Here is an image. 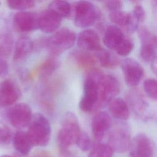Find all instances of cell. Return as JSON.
Segmentation results:
<instances>
[{
    "mask_svg": "<svg viewBox=\"0 0 157 157\" xmlns=\"http://www.w3.org/2000/svg\"><path fill=\"white\" fill-rule=\"evenodd\" d=\"M110 20L118 26L123 27L129 33H133L138 29L139 22L134 18L132 13L122 10L110 12L109 15Z\"/></svg>",
    "mask_w": 157,
    "mask_h": 157,
    "instance_id": "16",
    "label": "cell"
},
{
    "mask_svg": "<svg viewBox=\"0 0 157 157\" xmlns=\"http://www.w3.org/2000/svg\"><path fill=\"white\" fill-rule=\"evenodd\" d=\"M151 68L153 72L157 75V56L151 61Z\"/></svg>",
    "mask_w": 157,
    "mask_h": 157,
    "instance_id": "37",
    "label": "cell"
},
{
    "mask_svg": "<svg viewBox=\"0 0 157 157\" xmlns=\"http://www.w3.org/2000/svg\"><path fill=\"white\" fill-rule=\"evenodd\" d=\"M113 151L107 144L98 142L94 144L88 157H112Z\"/></svg>",
    "mask_w": 157,
    "mask_h": 157,
    "instance_id": "27",
    "label": "cell"
},
{
    "mask_svg": "<svg viewBox=\"0 0 157 157\" xmlns=\"http://www.w3.org/2000/svg\"><path fill=\"white\" fill-rule=\"evenodd\" d=\"M134 48V43L132 40L127 37L124 39L123 42L115 50L117 53L122 56L128 55Z\"/></svg>",
    "mask_w": 157,
    "mask_h": 157,
    "instance_id": "32",
    "label": "cell"
},
{
    "mask_svg": "<svg viewBox=\"0 0 157 157\" xmlns=\"http://www.w3.org/2000/svg\"><path fill=\"white\" fill-rule=\"evenodd\" d=\"M131 140L128 130L124 127H117L110 134L108 145L113 151L124 153L130 148Z\"/></svg>",
    "mask_w": 157,
    "mask_h": 157,
    "instance_id": "11",
    "label": "cell"
},
{
    "mask_svg": "<svg viewBox=\"0 0 157 157\" xmlns=\"http://www.w3.org/2000/svg\"><path fill=\"white\" fill-rule=\"evenodd\" d=\"M61 18L49 9L39 15V28L44 33H52L59 28Z\"/></svg>",
    "mask_w": 157,
    "mask_h": 157,
    "instance_id": "17",
    "label": "cell"
},
{
    "mask_svg": "<svg viewBox=\"0 0 157 157\" xmlns=\"http://www.w3.org/2000/svg\"><path fill=\"white\" fill-rule=\"evenodd\" d=\"M99 87V104L109 103L118 94L120 84L114 75L102 74L98 81Z\"/></svg>",
    "mask_w": 157,
    "mask_h": 157,
    "instance_id": "6",
    "label": "cell"
},
{
    "mask_svg": "<svg viewBox=\"0 0 157 157\" xmlns=\"http://www.w3.org/2000/svg\"><path fill=\"white\" fill-rule=\"evenodd\" d=\"M139 36L141 42L140 57L145 61L151 63L156 56L157 37L145 28H142L139 29Z\"/></svg>",
    "mask_w": 157,
    "mask_h": 157,
    "instance_id": "9",
    "label": "cell"
},
{
    "mask_svg": "<svg viewBox=\"0 0 157 157\" xmlns=\"http://www.w3.org/2000/svg\"><path fill=\"white\" fill-rule=\"evenodd\" d=\"M27 133L33 145L39 147L47 145L51 136V126L49 121L41 113L34 114Z\"/></svg>",
    "mask_w": 157,
    "mask_h": 157,
    "instance_id": "3",
    "label": "cell"
},
{
    "mask_svg": "<svg viewBox=\"0 0 157 157\" xmlns=\"http://www.w3.org/2000/svg\"><path fill=\"white\" fill-rule=\"evenodd\" d=\"M121 67L125 82L129 86H136L138 85L144 77L143 67L134 59H124L121 62Z\"/></svg>",
    "mask_w": 157,
    "mask_h": 157,
    "instance_id": "8",
    "label": "cell"
},
{
    "mask_svg": "<svg viewBox=\"0 0 157 157\" xmlns=\"http://www.w3.org/2000/svg\"><path fill=\"white\" fill-rule=\"evenodd\" d=\"M112 126V119L110 115L101 111L97 113L91 121V130L94 137L97 140H101Z\"/></svg>",
    "mask_w": 157,
    "mask_h": 157,
    "instance_id": "15",
    "label": "cell"
},
{
    "mask_svg": "<svg viewBox=\"0 0 157 157\" xmlns=\"http://www.w3.org/2000/svg\"><path fill=\"white\" fill-rule=\"evenodd\" d=\"M21 96L18 85L10 79L0 83V106L6 107L15 103Z\"/></svg>",
    "mask_w": 157,
    "mask_h": 157,
    "instance_id": "13",
    "label": "cell"
},
{
    "mask_svg": "<svg viewBox=\"0 0 157 157\" xmlns=\"http://www.w3.org/2000/svg\"><path fill=\"white\" fill-rule=\"evenodd\" d=\"M7 2L9 8L21 11L31 9L35 5V2L33 0H10Z\"/></svg>",
    "mask_w": 157,
    "mask_h": 157,
    "instance_id": "29",
    "label": "cell"
},
{
    "mask_svg": "<svg viewBox=\"0 0 157 157\" xmlns=\"http://www.w3.org/2000/svg\"><path fill=\"white\" fill-rule=\"evenodd\" d=\"M13 45V37L9 33H4L0 36V58L9 56Z\"/></svg>",
    "mask_w": 157,
    "mask_h": 157,
    "instance_id": "28",
    "label": "cell"
},
{
    "mask_svg": "<svg viewBox=\"0 0 157 157\" xmlns=\"http://www.w3.org/2000/svg\"><path fill=\"white\" fill-rule=\"evenodd\" d=\"M126 38L122 30L117 26L110 25L105 29L103 43L109 49L115 50Z\"/></svg>",
    "mask_w": 157,
    "mask_h": 157,
    "instance_id": "18",
    "label": "cell"
},
{
    "mask_svg": "<svg viewBox=\"0 0 157 157\" xmlns=\"http://www.w3.org/2000/svg\"><path fill=\"white\" fill-rule=\"evenodd\" d=\"M103 73L95 68L89 71L83 83V93L79 102V108L84 112H90L98 104V79Z\"/></svg>",
    "mask_w": 157,
    "mask_h": 157,
    "instance_id": "2",
    "label": "cell"
},
{
    "mask_svg": "<svg viewBox=\"0 0 157 157\" xmlns=\"http://www.w3.org/2000/svg\"><path fill=\"white\" fill-rule=\"evenodd\" d=\"M74 10L75 25L80 28H85L92 25L100 15L97 7L92 2L87 1H80L76 2Z\"/></svg>",
    "mask_w": 157,
    "mask_h": 157,
    "instance_id": "5",
    "label": "cell"
},
{
    "mask_svg": "<svg viewBox=\"0 0 157 157\" xmlns=\"http://www.w3.org/2000/svg\"><path fill=\"white\" fill-rule=\"evenodd\" d=\"M76 40L75 33L67 28L57 30L53 35L45 38V47L53 55H58L71 48Z\"/></svg>",
    "mask_w": 157,
    "mask_h": 157,
    "instance_id": "4",
    "label": "cell"
},
{
    "mask_svg": "<svg viewBox=\"0 0 157 157\" xmlns=\"http://www.w3.org/2000/svg\"><path fill=\"white\" fill-rule=\"evenodd\" d=\"M76 144L80 150L83 151H88L91 149L93 147V144L89 136L84 131H81L76 142Z\"/></svg>",
    "mask_w": 157,
    "mask_h": 157,
    "instance_id": "30",
    "label": "cell"
},
{
    "mask_svg": "<svg viewBox=\"0 0 157 157\" xmlns=\"http://www.w3.org/2000/svg\"><path fill=\"white\" fill-rule=\"evenodd\" d=\"M34 48V43L28 36H21L16 42L13 59L15 61H20L26 59L31 53Z\"/></svg>",
    "mask_w": 157,
    "mask_h": 157,
    "instance_id": "19",
    "label": "cell"
},
{
    "mask_svg": "<svg viewBox=\"0 0 157 157\" xmlns=\"http://www.w3.org/2000/svg\"><path fill=\"white\" fill-rule=\"evenodd\" d=\"M33 116L31 107L24 102L13 105L7 113L10 123L17 129H22L29 126Z\"/></svg>",
    "mask_w": 157,
    "mask_h": 157,
    "instance_id": "7",
    "label": "cell"
},
{
    "mask_svg": "<svg viewBox=\"0 0 157 157\" xmlns=\"http://www.w3.org/2000/svg\"><path fill=\"white\" fill-rule=\"evenodd\" d=\"M144 88L148 96L157 100V80L154 78L146 79L144 82Z\"/></svg>",
    "mask_w": 157,
    "mask_h": 157,
    "instance_id": "31",
    "label": "cell"
},
{
    "mask_svg": "<svg viewBox=\"0 0 157 157\" xmlns=\"http://www.w3.org/2000/svg\"><path fill=\"white\" fill-rule=\"evenodd\" d=\"M72 54L77 66L80 69L91 70L93 69L94 66L96 64L95 58L87 52L77 50L74 52Z\"/></svg>",
    "mask_w": 157,
    "mask_h": 157,
    "instance_id": "22",
    "label": "cell"
},
{
    "mask_svg": "<svg viewBox=\"0 0 157 157\" xmlns=\"http://www.w3.org/2000/svg\"><path fill=\"white\" fill-rule=\"evenodd\" d=\"M13 23L18 31H33L39 28V15L31 12L20 11L14 15Z\"/></svg>",
    "mask_w": 157,
    "mask_h": 157,
    "instance_id": "12",
    "label": "cell"
},
{
    "mask_svg": "<svg viewBox=\"0 0 157 157\" xmlns=\"http://www.w3.org/2000/svg\"><path fill=\"white\" fill-rule=\"evenodd\" d=\"M0 5H1V2H0Z\"/></svg>",
    "mask_w": 157,
    "mask_h": 157,
    "instance_id": "39",
    "label": "cell"
},
{
    "mask_svg": "<svg viewBox=\"0 0 157 157\" xmlns=\"http://www.w3.org/2000/svg\"><path fill=\"white\" fill-rule=\"evenodd\" d=\"M105 7L111 12L120 10L123 7L121 1H107L104 2Z\"/></svg>",
    "mask_w": 157,
    "mask_h": 157,
    "instance_id": "35",
    "label": "cell"
},
{
    "mask_svg": "<svg viewBox=\"0 0 157 157\" xmlns=\"http://www.w3.org/2000/svg\"><path fill=\"white\" fill-rule=\"evenodd\" d=\"M15 149L22 155H28L31 150L33 144L27 133L23 131H18L13 138Z\"/></svg>",
    "mask_w": 157,
    "mask_h": 157,
    "instance_id": "21",
    "label": "cell"
},
{
    "mask_svg": "<svg viewBox=\"0 0 157 157\" xmlns=\"http://www.w3.org/2000/svg\"><path fill=\"white\" fill-rule=\"evenodd\" d=\"M78 48L85 52H98L102 49L98 33L93 29H85L80 32L77 39Z\"/></svg>",
    "mask_w": 157,
    "mask_h": 157,
    "instance_id": "14",
    "label": "cell"
},
{
    "mask_svg": "<svg viewBox=\"0 0 157 157\" xmlns=\"http://www.w3.org/2000/svg\"><path fill=\"white\" fill-rule=\"evenodd\" d=\"M8 64L7 62L0 58V77H3L6 76L8 73Z\"/></svg>",
    "mask_w": 157,
    "mask_h": 157,
    "instance_id": "36",
    "label": "cell"
},
{
    "mask_svg": "<svg viewBox=\"0 0 157 157\" xmlns=\"http://www.w3.org/2000/svg\"><path fill=\"white\" fill-rule=\"evenodd\" d=\"M81 131L76 115L72 112H67L57 136V142L62 156H69L68 148L71 145L76 144Z\"/></svg>",
    "mask_w": 157,
    "mask_h": 157,
    "instance_id": "1",
    "label": "cell"
},
{
    "mask_svg": "<svg viewBox=\"0 0 157 157\" xmlns=\"http://www.w3.org/2000/svg\"><path fill=\"white\" fill-rule=\"evenodd\" d=\"M58 66V63L55 58H48L41 63L34 71L31 74V75H36L37 74L44 77L51 74L56 69Z\"/></svg>",
    "mask_w": 157,
    "mask_h": 157,
    "instance_id": "25",
    "label": "cell"
},
{
    "mask_svg": "<svg viewBox=\"0 0 157 157\" xmlns=\"http://www.w3.org/2000/svg\"><path fill=\"white\" fill-rule=\"evenodd\" d=\"M48 9L53 12L61 18H64L70 15L71 7L67 1L56 0L49 4Z\"/></svg>",
    "mask_w": 157,
    "mask_h": 157,
    "instance_id": "24",
    "label": "cell"
},
{
    "mask_svg": "<svg viewBox=\"0 0 157 157\" xmlns=\"http://www.w3.org/2000/svg\"><path fill=\"white\" fill-rule=\"evenodd\" d=\"M140 93L138 91H132L129 94V100L134 113L137 115L142 116L145 113L147 104Z\"/></svg>",
    "mask_w": 157,
    "mask_h": 157,
    "instance_id": "23",
    "label": "cell"
},
{
    "mask_svg": "<svg viewBox=\"0 0 157 157\" xmlns=\"http://www.w3.org/2000/svg\"><path fill=\"white\" fill-rule=\"evenodd\" d=\"M12 140V132L10 129L4 124L0 125V145L5 146L10 144Z\"/></svg>",
    "mask_w": 157,
    "mask_h": 157,
    "instance_id": "33",
    "label": "cell"
},
{
    "mask_svg": "<svg viewBox=\"0 0 157 157\" xmlns=\"http://www.w3.org/2000/svg\"><path fill=\"white\" fill-rule=\"evenodd\" d=\"M129 149L131 157H153L154 144L146 134L139 133L131 140Z\"/></svg>",
    "mask_w": 157,
    "mask_h": 157,
    "instance_id": "10",
    "label": "cell"
},
{
    "mask_svg": "<svg viewBox=\"0 0 157 157\" xmlns=\"http://www.w3.org/2000/svg\"><path fill=\"white\" fill-rule=\"evenodd\" d=\"M97 53L99 61L102 67L110 69L117 65L118 59L117 56L111 52L102 48V50L97 52Z\"/></svg>",
    "mask_w": 157,
    "mask_h": 157,
    "instance_id": "26",
    "label": "cell"
},
{
    "mask_svg": "<svg viewBox=\"0 0 157 157\" xmlns=\"http://www.w3.org/2000/svg\"><path fill=\"white\" fill-rule=\"evenodd\" d=\"M109 110L111 115L120 120H126L129 117V110L126 102L120 98H113L109 102Z\"/></svg>",
    "mask_w": 157,
    "mask_h": 157,
    "instance_id": "20",
    "label": "cell"
},
{
    "mask_svg": "<svg viewBox=\"0 0 157 157\" xmlns=\"http://www.w3.org/2000/svg\"><path fill=\"white\" fill-rule=\"evenodd\" d=\"M0 157H15L13 156H11L9 155H1Z\"/></svg>",
    "mask_w": 157,
    "mask_h": 157,
    "instance_id": "38",
    "label": "cell"
},
{
    "mask_svg": "<svg viewBox=\"0 0 157 157\" xmlns=\"http://www.w3.org/2000/svg\"><path fill=\"white\" fill-rule=\"evenodd\" d=\"M132 14L139 23H142L145 20V12L143 7L139 4L134 6Z\"/></svg>",
    "mask_w": 157,
    "mask_h": 157,
    "instance_id": "34",
    "label": "cell"
}]
</instances>
